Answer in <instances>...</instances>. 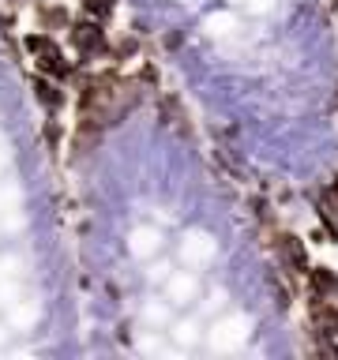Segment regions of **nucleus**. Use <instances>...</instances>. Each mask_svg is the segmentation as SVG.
<instances>
[{
    "mask_svg": "<svg viewBox=\"0 0 338 360\" xmlns=\"http://www.w3.org/2000/svg\"><path fill=\"white\" fill-rule=\"evenodd\" d=\"M248 334H252V319L248 315H225V319H218L211 326V349L214 353H237Z\"/></svg>",
    "mask_w": 338,
    "mask_h": 360,
    "instance_id": "f257e3e1",
    "label": "nucleus"
},
{
    "mask_svg": "<svg viewBox=\"0 0 338 360\" xmlns=\"http://www.w3.org/2000/svg\"><path fill=\"white\" fill-rule=\"evenodd\" d=\"M27 49L34 53V60L42 64V72H45V75H53V79H64V75H72V64L64 60L61 45H56V41H49L45 34H38V38H27Z\"/></svg>",
    "mask_w": 338,
    "mask_h": 360,
    "instance_id": "f03ea898",
    "label": "nucleus"
},
{
    "mask_svg": "<svg viewBox=\"0 0 338 360\" xmlns=\"http://www.w3.org/2000/svg\"><path fill=\"white\" fill-rule=\"evenodd\" d=\"M72 45L83 56H106V30H101V22H75Z\"/></svg>",
    "mask_w": 338,
    "mask_h": 360,
    "instance_id": "7ed1b4c3",
    "label": "nucleus"
},
{
    "mask_svg": "<svg viewBox=\"0 0 338 360\" xmlns=\"http://www.w3.org/2000/svg\"><path fill=\"white\" fill-rule=\"evenodd\" d=\"M214 252H218V244H214L207 233H188L184 240H180V259H184L188 266H203V263H211Z\"/></svg>",
    "mask_w": 338,
    "mask_h": 360,
    "instance_id": "20e7f679",
    "label": "nucleus"
},
{
    "mask_svg": "<svg viewBox=\"0 0 338 360\" xmlns=\"http://www.w3.org/2000/svg\"><path fill=\"white\" fill-rule=\"evenodd\" d=\"M158 248H162V233H158V229H151V225L132 229V236H128V252H132V255L146 259V255H154Z\"/></svg>",
    "mask_w": 338,
    "mask_h": 360,
    "instance_id": "39448f33",
    "label": "nucleus"
},
{
    "mask_svg": "<svg viewBox=\"0 0 338 360\" xmlns=\"http://www.w3.org/2000/svg\"><path fill=\"white\" fill-rule=\"evenodd\" d=\"M308 285L315 297H338V274H331V270H323V266H312L308 270Z\"/></svg>",
    "mask_w": 338,
    "mask_h": 360,
    "instance_id": "423d86ee",
    "label": "nucleus"
},
{
    "mask_svg": "<svg viewBox=\"0 0 338 360\" xmlns=\"http://www.w3.org/2000/svg\"><path fill=\"white\" fill-rule=\"evenodd\" d=\"M196 292H199V285H196V278H192V274H177L173 281H169V300H173V304H188Z\"/></svg>",
    "mask_w": 338,
    "mask_h": 360,
    "instance_id": "0eeeda50",
    "label": "nucleus"
},
{
    "mask_svg": "<svg viewBox=\"0 0 338 360\" xmlns=\"http://www.w3.org/2000/svg\"><path fill=\"white\" fill-rule=\"evenodd\" d=\"M207 30L214 34V38H233V34H237V19L230 15V11H214V15H207Z\"/></svg>",
    "mask_w": 338,
    "mask_h": 360,
    "instance_id": "6e6552de",
    "label": "nucleus"
},
{
    "mask_svg": "<svg viewBox=\"0 0 338 360\" xmlns=\"http://www.w3.org/2000/svg\"><path fill=\"white\" fill-rule=\"evenodd\" d=\"M34 319H38V304H19V300H11V311H8V323H11V326H30Z\"/></svg>",
    "mask_w": 338,
    "mask_h": 360,
    "instance_id": "1a4fd4ad",
    "label": "nucleus"
},
{
    "mask_svg": "<svg viewBox=\"0 0 338 360\" xmlns=\"http://www.w3.org/2000/svg\"><path fill=\"white\" fill-rule=\"evenodd\" d=\"M34 94H38L49 109L61 105V90H56V83H53V79H45V75H42V79H34Z\"/></svg>",
    "mask_w": 338,
    "mask_h": 360,
    "instance_id": "9d476101",
    "label": "nucleus"
},
{
    "mask_svg": "<svg viewBox=\"0 0 338 360\" xmlns=\"http://www.w3.org/2000/svg\"><path fill=\"white\" fill-rule=\"evenodd\" d=\"M173 338H177L180 345H192V342H196V323H177L173 326Z\"/></svg>",
    "mask_w": 338,
    "mask_h": 360,
    "instance_id": "9b49d317",
    "label": "nucleus"
},
{
    "mask_svg": "<svg viewBox=\"0 0 338 360\" xmlns=\"http://www.w3.org/2000/svg\"><path fill=\"white\" fill-rule=\"evenodd\" d=\"M270 4H275V0H244V8L252 11V15H267Z\"/></svg>",
    "mask_w": 338,
    "mask_h": 360,
    "instance_id": "f8f14e48",
    "label": "nucleus"
},
{
    "mask_svg": "<svg viewBox=\"0 0 338 360\" xmlns=\"http://www.w3.org/2000/svg\"><path fill=\"white\" fill-rule=\"evenodd\" d=\"M87 8H90V11H94V15L101 19V15H106V11L113 8V0H87Z\"/></svg>",
    "mask_w": 338,
    "mask_h": 360,
    "instance_id": "ddd939ff",
    "label": "nucleus"
},
{
    "mask_svg": "<svg viewBox=\"0 0 338 360\" xmlns=\"http://www.w3.org/2000/svg\"><path fill=\"white\" fill-rule=\"evenodd\" d=\"M8 202H19V191H8V188H0V210H8Z\"/></svg>",
    "mask_w": 338,
    "mask_h": 360,
    "instance_id": "4468645a",
    "label": "nucleus"
},
{
    "mask_svg": "<svg viewBox=\"0 0 338 360\" xmlns=\"http://www.w3.org/2000/svg\"><path fill=\"white\" fill-rule=\"evenodd\" d=\"M331 199H334V202H338V184H334V188H331Z\"/></svg>",
    "mask_w": 338,
    "mask_h": 360,
    "instance_id": "2eb2a0df",
    "label": "nucleus"
}]
</instances>
